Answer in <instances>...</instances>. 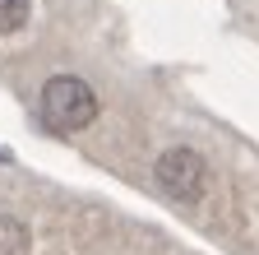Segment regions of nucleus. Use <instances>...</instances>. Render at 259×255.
<instances>
[{"mask_svg": "<svg viewBox=\"0 0 259 255\" xmlns=\"http://www.w3.org/2000/svg\"><path fill=\"white\" fill-rule=\"evenodd\" d=\"M0 163H5V153H0Z\"/></svg>", "mask_w": 259, "mask_h": 255, "instance_id": "5", "label": "nucleus"}, {"mask_svg": "<svg viewBox=\"0 0 259 255\" xmlns=\"http://www.w3.org/2000/svg\"><path fill=\"white\" fill-rule=\"evenodd\" d=\"M0 255H28V228L10 213H0Z\"/></svg>", "mask_w": 259, "mask_h": 255, "instance_id": "3", "label": "nucleus"}, {"mask_svg": "<svg viewBox=\"0 0 259 255\" xmlns=\"http://www.w3.org/2000/svg\"><path fill=\"white\" fill-rule=\"evenodd\" d=\"M28 0H0V38L5 33H19V28L28 23Z\"/></svg>", "mask_w": 259, "mask_h": 255, "instance_id": "4", "label": "nucleus"}, {"mask_svg": "<svg viewBox=\"0 0 259 255\" xmlns=\"http://www.w3.org/2000/svg\"><path fill=\"white\" fill-rule=\"evenodd\" d=\"M157 186L167 190L171 200H181V204H194V200H204V190H208V163L194 149H185V144H176V149H167L157 158Z\"/></svg>", "mask_w": 259, "mask_h": 255, "instance_id": "2", "label": "nucleus"}, {"mask_svg": "<svg viewBox=\"0 0 259 255\" xmlns=\"http://www.w3.org/2000/svg\"><path fill=\"white\" fill-rule=\"evenodd\" d=\"M42 116H47L51 130H60V135L88 130V125L97 121V93L79 75H51L42 84Z\"/></svg>", "mask_w": 259, "mask_h": 255, "instance_id": "1", "label": "nucleus"}]
</instances>
